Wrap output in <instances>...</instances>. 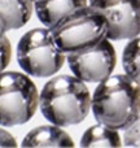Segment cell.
<instances>
[{
    "mask_svg": "<svg viewBox=\"0 0 140 148\" xmlns=\"http://www.w3.org/2000/svg\"><path fill=\"white\" fill-rule=\"evenodd\" d=\"M91 94L86 82L75 75L51 78L39 94V109L47 121L61 127L81 123L91 110Z\"/></svg>",
    "mask_w": 140,
    "mask_h": 148,
    "instance_id": "cell-1",
    "label": "cell"
},
{
    "mask_svg": "<svg viewBox=\"0 0 140 148\" xmlns=\"http://www.w3.org/2000/svg\"><path fill=\"white\" fill-rule=\"evenodd\" d=\"M91 109L97 122L125 130L140 116V84L126 73L108 77L95 88Z\"/></svg>",
    "mask_w": 140,
    "mask_h": 148,
    "instance_id": "cell-2",
    "label": "cell"
},
{
    "mask_svg": "<svg viewBox=\"0 0 140 148\" xmlns=\"http://www.w3.org/2000/svg\"><path fill=\"white\" fill-rule=\"evenodd\" d=\"M55 43L65 55L86 51L107 38V18L91 5L65 16L51 29Z\"/></svg>",
    "mask_w": 140,
    "mask_h": 148,
    "instance_id": "cell-3",
    "label": "cell"
},
{
    "mask_svg": "<svg viewBox=\"0 0 140 148\" xmlns=\"http://www.w3.org/2000/svg\"><path fill=\"white\" fill-rule=\"evenodd\" d=\"M39 107L35 83L20 72L0 73V125H23L34 117Z\"/></svg>",
    "mask_w": 140,
    "mask_h": 148,
    "instance_id": "cell-4",
    "label": "cell"
},
{
    "mask_svg": "<svg viewBox=\"0 0 140 148\" xmlns=\"http://www.w3.org/2000/svg\"><path fill=\"white\" fill-rule=\"evenodd\" d=\"M17 61L29 75L38 78L55 75L65 62V53L55 43L48 27L23 34L17 44Z\"/></svg>",
    "mask_w": 140,
    "mask_h": 148,
    "instance_id": "cell-5",
    "label": "cell"
},
{
    "mask_svg": "<svg viewBox=\"0 0 140 148\" xmlns=\"http://www.w3.org/2000/svg\"><path fill=\"white\" fill-rule=\"evenodd\" d=\"M117 55L110 39L105 38L92 48L68 55V65L75 77L87 83H100L113 73Z\"/></svg>",
    "mask_w": 140,
    "mask_h": 148,
    "instance_id": "cell-6",
    "label": "cell"
},
{
    "mask_svg": "<svg viewBox=\"0 0 140 148\" xmlns=\"http://www.w3.org/2000/svg\"><path fill=\"white\" fill-rule=\"evenodd\" d=\"M108 23L110 40L132 39L140 34V0H89Z\"/></svg>",
    "mask_w": 140,
    "mask_h": 148,
    "instance_id": "cell-7",
    "label": "cell"
},
{
    "mask_svg": "<svg viewBox=\"0 0 140 148\" xmlns=\"http://www.w3.org/2000/svg\"><path fill=\"white\" fill-rule=\"evenodd\" d=\"M86 5H88L87 0H38L34 3L39 21L48 29L65 16Z\"/></svg>",
    "mask_w": 140,
    "mask_h": 148,
    "instance_id": "cell-8",
    "label": "cell"
},
{
    "mask_svg": "<svg viewBox=\"0 0 140 148\" xmlns=\"http://www.w3.org/2000/svg\"><path fill=\"white\" fill-rule=\"evenodd\" d=\"M70 135L65 133L61 126L44 125L38 126L26 134L22 147H73Z\"/></svg>",
    "mask_w": 140,
    "mask_h": 148,
    "instance_id": "cell-9",
    "label": "cell"
},
{
    "mask_svg": "<svg viewBox=\"0 0 140 148\" xmlns=\"http://www.w3.org/2000/svg\"><path fill=\"white\" fill-rule=\"evenodd\" d=\"M33 0H0V18L5 30H16L25 26L33 13Z\"/></svg>",
    "mask_w": 140,
    "mask_h": 148,
    "instance_id": "cell-10",
    "label": "cell"
},
{
    "mask_svg": "<svg viewBox=\"0 0 140 148\" xmlns=\"http://www.w3.org/2000/svg\"><path fill=\"white\" fill-rule=\"evenodd\" d=\"M82 147H121V135L117 129L109 127L104 123L89 126L81 139Z\"/></svg>",
    "mask_w": 140,
    "mask_h": 148,
    "instance_id": "cell-11",
    "label": "cell"
},
{
    "mask_svg": "<svg viewBox=\"0 0 140 148\" xmlns=\"http://www.w3.org/2000/svg\"><path fill=\"white\" fill-rule=\"evenodd\" d=\"M125 73L140 84V35L130 39L122 53Z\"/></svg>",
    "mask_w": 140,
    "mask_h": 148,
    "instance_id": "cell-12",
    "label": "cell"
},
{
    "mask_svg": "<svg viewBox=\"0 0 140 148\" xmlns=\"http://www.w3.org/2000/svg\"><path fill=\"white\" fill-rule=\"evenodd\" d=\"M123 144L130 147H140V116L128 127L125 129Z\"/></svg>",
    "mask_w": 140,
    "mask_h": 148,
    "instance_id": "cell-13",
    "label": "cell"
},
{
    "mask_svg": "<svg viewBox=\"0 0 140 148\" xmlns=\"http://www.w3.org/2000/svg\"><path fill=\"white\" fill-rule=\"evenodd\" d=\"M12 56V46L7 36L1 39L0 42V73L4 72V69L8 66Z\"/></svg>",
    "mask_w": 140,
    "mask_h": 148,
    "instance_id": "cell-14",
    "label": "cell"
},
{
    "mask_svg": "<svg viewBox=\"0 0 140 148\" xmlns=\"http://www.w3.org/2000/svg\"><path fill=\"white\" fill-rule=\"evenodd\" d=\"M0 147H17L14 136L3 129H0Z\"/></svg>",
    "mask_w": 140,
    "mask_h": 148,
    "instance_id": "cell-15",
    "label": "cell"
},
{
    "mask_svg": "<svg viewBox=\"0 0 140 148\" xmlns=\"http://www.w3.org/2000/svg\"><path fill=\"white\" fill-rule=\"evenodd\" d=\"M5 33H7V30H5L4 22H3V20L0 18V42H1V39L5 36Z\"/></svg>",
    "mask_w": 140,
    "mask_h": 148,
    "instance_id": "cell-16",
    "label": "cell"
},
{
    "mask_svg": "<svg viewBox=\"0 0 140 148\" xmlns=\"http://www.w3.org/2000/svg\"><path fill=\"white\" fill-rule=\"evenodd\" d=\"M33 1H34V3H35V1H38V0H33Z\"/></svg>",
    "mask_w": 140,
    "mask_h": 148,
    "instance_id": "cell-17",
    "label": "cell"
}]
</instances>
